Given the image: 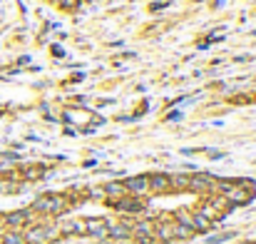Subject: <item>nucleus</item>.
I'll use <instances>...</instances> for the list:
<instances>
[{
	"label": "nucleus",
	"mask_w": 256,
	"mask_h": 244,
	"mask_svg": "<svg viewBox=\"0 0 256 244\" xmlns=\"http://www.w3.org/2000/svg\"><path fill=\"white\" fill-rule=\"evenodd\" d=\"M33 207H35L38 212H45V214H58V212H63L65 199H63L60 194H43V197L35 199Z\"/></svg>",
	"instance_id": "nucleus-1"
},
{
	"label": "nucleus",
	"mask_w": 256,
	"mask_h": 244,
	"mask_svg": "<svg viewBox=\"0 0 256 244\" xmlns=\"http://www.w3.org/2000/svg\"><path fill=\"white\" fill-rule=\"evenodd\" d=\"M125 189L132 192V194H144L149 189V177L147 174H139V177H129L125 182Z\"/></svg>",
	"instance_id": "nucleus-2"
},
{
	"label": "nucleus",
	"mask_w": 256,
	"mask_h": 244,
	"mask_svg": "<svg viewBox=\"0 0 256 244\" xmlns=\"http://www.w3.org/2000/svg\"><path fill=\"white\" fill-rule=\"evenodd\" d=\"M85 227H87V234L102 239V237H107V227H110V224H107L105 219H87Z\"/></svg>",
	"instance_id": "nucleus-3"
},
{
	"label": "nucleus",
	"mask_w": 256,
	"mask_h": 244,
	"mask_svg": "<svg viewBox=\"0 0 256 244\" xmlns=\"http://www.w3.org/2000/svg\"><path fill=\"white\" fill-rule=\"evenodd\" d=\"M226 202L234 207V204H244V202H249V192L246 189H241V187H229L226 189Z\"/></svg>",
	"instance_id": "nucleus-4"
},
{
	"label": "nucleus",
	"mask_w": 256,
	"mask_h": 244,
	"mask_svg": "<svg viewBox=\"0 0 256 244\" xmlns=\"http://www.w3.org/2000/svg\"><path fill=\"white\" fill-rule=\"evenodd\" d=\"M28 222H30V212H25V209H20V212H13V214H8V217H5V224H8L10 229L25 227Z\"/></svg>",
	"instance_id": "nucleus-5"
},
{
	"label": "nucleus",
	"mask_w": 256,
	"mask_h": 244,
	"mask_svg": "<svg viewBox=\"0 0 256 244\" xmlns=\"http://www.w3.org/2000/svg\"><path fill=\"white\" fill-rule=\"evenodd\" d=\"M211 184H214V177H211V174H192V177H189V187L196 189V192L209 189Z\"/></svg>",
	"instance_id": "nucleus-6"
},
{
	"label": "nucleus",
	"mask_w": 256,
	"mask_h": 244,
	"mask_svg": "<svg viewBox=\"0 0 256 244\" xmlns=\"http://www.w3.org/2000/svg\"><path fill=\"white\" fill-rule=\"evenodd\" d=\"M169 187H172V177H169V174H152V177H149V189L164 192V189H169Z\"/></svg>",
	"instance_id": "nucleus-7"
},
{
	"label": "nucleus",
	"mask_w": 256,
	"mask_h": 244,
	"mask_svg": "<svg viewBox=\"0 0 256 244\" xmlns=\"http://www.w3.org/2000/svg\"><path fill=\"white\" fill-rule=\"evenodd\" d=\"M25 244H45V227H30L23 234Z\"/></svg>",
	"instance_id": "nucleus-8"
},
{
	"label": "nucleus",
	"mask_w": 256,
	"mask_h": 244,
	"mask_svg": "<svg viewBox=\"0 0 256 244\" xmlns=\"http://www.w3.org/2000/svg\"><path fill=\"white\" fill-rule=\"evenodd\" d=\"M132 234H134L139 242H149V239L154 237V229H152V224H149V222H139V224L132 229Z\"/></svg>",
	"instance_id": "nucleus-9"
},
{
	"label": "nucleus",
	"mask_w": 256,
	"mask_h": 244,
	"mask_svg": "<svg viewBox=\"0 0 256 244\" xmlns=\"http://www.w3.org/2000/svg\"><path fill=\"white\" fill-rule=\"evenodd\" d=\"M132 234V227H127V224H110L107 227V237H112V239H127Z\"/></svg>",
	"instance_id": "nucleus-10"
},
{
	"label": "nucleus",
	"mask_w": 256,
	"mask_h": 244,
	"mask_svg": "<svg viewBox=\"0 0 256 244\" xmlns=\"http://www.w3.org/2000/svg\"><path fill=\"white\" fill-rule=\"evenodd\" d=\"M117 209H122V212H142V202H137V199H122V202H117Z\"/></svg>",
	"instance_id": "nucleus-11"
},
{
	"label": "nucleus",
	"mask_w": 256,
	"mask_h": 244,
	"mask_svg": "<svg viewBox=\"0 0 256 244\" xmlns=\"http://www.w3.org/2000/svg\"><path fill=\"white\" fill-rule=\"evenodd\" d=\"M194 229H199V232H209V229H211V219H206L201 212H196V214H194Z\"/></svg>",
	"instance_id": "nucleus-12"
},
{
	"label": "nucleus",
	"mask_w": 256,
	"mask_h": 244,
	"mask_svg": "<svg viewBox=\"0 0 256 244\" xmlns=\"http://www.w3.org/2000/svg\"><path fill=\"white\" fill-rule=\"evenodd\" d=\"M172 232H174V239H189L194 234V229H189L184 224H172Z\"/></svg>",
	"instance_id": "nucleus-13"
},
{
	"label": "nucleus",
	"mask_w": 256,
	"mask_h": 244,
	"mask_svg": "<svg viewBox=\"0 0 256 244\" xmlns=\"http://www.w3.org/2000/svg\"><path fill=\"white\" fill-rule=\"evenodd\" d=\"M3 244H25V239L18 229H10L8 234H3Z\"/></svg>",
	"instance_id": "nucleus-14"
},
{
	"label": "nucleus",
	"mask_w": 256,
	"mask_h": 244,
	"mask_svg": "<svg viewBox=\"0 0 256 244\" xmlns=\"http://www.w3.org/2000/svg\"><path fill=\"white\" fill-rule=\"evenodd\" d=\"M157 237H159V239H164V242H169V239H174V232H172V224H159V227H157Z\"/></svg>",
	"instance_id": "nucleus-15"
},
{
	"label": "nucleus",
	"mask_w": 256,
	"mask_h": 244,
	"mask_svg": "<svg viewBox=\"0 0 256 244\" xmlns=\"http://www.w3.org/2000/svg\"><path fill=\"white\" fill-rule=\"evenodd\" d=\"M177 219H179V224H184V227H189V229H194V214H189V212H177Z\"/></svg>",
	"instance_id": "nucleus-16"
},
{
	"label": "nucleus",
	"mask_w": 256,
	"mask_h": 244,
	"mask_svg": "<svg viewBox=\"0 0 256 244\" xmlns=\"http://www.w3.org/2000/svg\"><path fill=\"white\" fill-rule=\"evenodd\" d=\"M105 192L112 194V197H120V194L125 192V184H120V182H110V184L105 187Z\"/></svg>",
	"instance_id": "nucleus-17"
},
{
	"label": "nucleus",
	"mask_w": 256,
	"mask_h": 244,
	"mask_svg": "<svg viewBox=\"0 0 256 244\" xmlns=\"http://www.w3.org/2000/svg\"><path fill=\"white\" fill-rule=\"evenodd\" d=\"M60 234H63L60 227H45V242H53V239H58Z\"/></svg>",
	"instance_id": "nucleus-18"
},
{
	"label": "nucleus",
	"mask_w": 256,
	"mask_h": 244,
	"mask_svg": "<svg viewBox=\"0 0 256 244\" xmlns=\"http://www.w3.org/2000/svg\"><path fill=\"white\" fill-rule=\"evenodd\" d=\"M172 184H179V187H189V177H187V174H177V177H172Z\"/></svg>",
	"instance_id": "nucleus-19"
},
{
	"label": "nucleus",
	"mask_w": 256,
	"mask_h": 244,
	"mask_svg": "<svg viewBox=\"0 0 256 244\" xmlns=\"http://www.w3.org/2000/svg\"><path fill=\"white\" fill-rule=\"evenodd\" d=\"M40 174H43L40 167H28V169H25V177H28V179H35V177H40Z\"/></svg>",
	"instance_id": "nucleus-20"
},
{
	"label": "nucleus",
	"mask_w": 256,
	"mask_h": 244,
	"mask_svg": "<svg viewBox=\"0 0 256 244\" xmlns=\"http://www.w3.org/2000/svg\"><path fill=\"white\" fill-rule=\"evenodd\" d=\"M226 239H231V234H216V237H209V244H221Z\"/></svg>",
	"instance_id": "nucleus-21"
},
{
	"label": "nucleus",
	"mask_w": 256,
	"mask_h": 244,
	"mask_svg": "<svg viewBox=\"0 0 256 244\" xmlns=\"http://www.w3.org/2000/svg\"><path fill=\"white\" fill-rule=\"evenodd\" d=\"M13 189H15L13 182H0V192H13Z\"/></svg>",
	"instance_id": "nucleus-22"
},
{
	"label": "nucleus",
	"mask_w": 256,
	"mask_h": 244,
	"mask_svg": "<svg viewBox=\"0 0 256 244\" xmlns=\"http://www.w3.org/2000/svg\"><path fill=\"white\" fill-rule=\"evenodd\" d=\"M77 3V0H60V5H65V8H72Z\"/></svg>",
	"instance_id": "nucleus-23"
},
{
	"label": "nucleus",
	"mask_w": 256,
	"mask_h": 244,
	"mask_svg": "<svg viewBox=\"0 0 256 244\" xmlns=\"http://www.w3.org/2000/svg\"><path fill=\"white\" fill-rule=\"evenodd\" d=\"M0 244H3V234H0Z\"/></svg>",
	"instance_id": "nucleus-24"
},
{
	"label": "nucleus",
	"mask_w": 256,
	"mask_h": 244,
	"mask_svg": "<svg viewBox=\"0 0 256 244\" xmlns=\"http://www.w3.org/2000/svg\"><path fill=\"white\" fill-rule=\"evenodd\" d=\"M53 3H60V0H53Z\"/></svg>",
	"instance_id": "nucleus-25"
}]
</instances>
